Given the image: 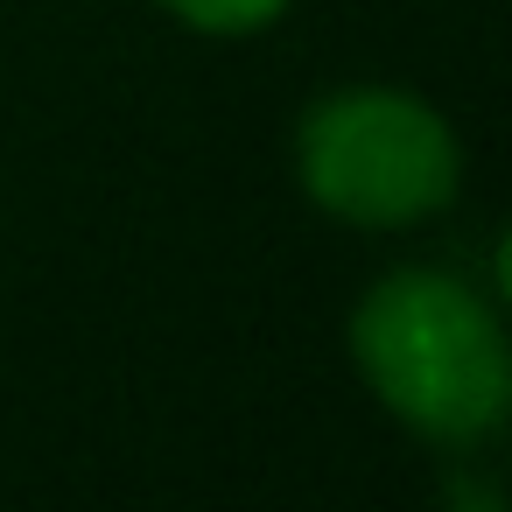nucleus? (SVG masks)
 Masks as SVG:
<instances>
[{"mask_svg": "<svg viewBox=\"0 0 512 512\" xmlns=\"http://www.w3.org/2000/svg\"><path fill=\"white\" fill-rule=\"evenodd\" d=\"M351 358L386 414H400L428 442L470 449L512 414V344L491 302L456 274H386L351 316Z\"/></svg>", "mask_w": 512, "mask_h": 512, "instance_id": "f257e3e1", "label": "nucleus"}, {"mask_svg": "<svg viewBox=\"0 0 512 512\" xmlns=\"http://www.w3.org/2000/svg\"><path fill=\"white\" fill-rule=\"evenodd\" d=\"M295 169L302 190L344 225H414L456 197L463 148L428 99L393 85H351L302 113Z\"/></svg>", "mask_w": 512, "mask_h": 512, "instance_id": "f03ea898", "label": "nucleus"}, {"mask_svg": "<svg viewBox=\"0 0 512 512\" xmlns=\"http://www.w3.org/2000/svg\"><path fill=\"white\" fill-rule=\"evenodd\" d=\"M162 8H169L176 22L204 29V36H253V29L281 22L288 0H162Z\"/></svg>", "mask_w": 512, "mask_h": 512, "instance_id": "7ed1b4c3", "label": "nucleus"}]
</instances>
